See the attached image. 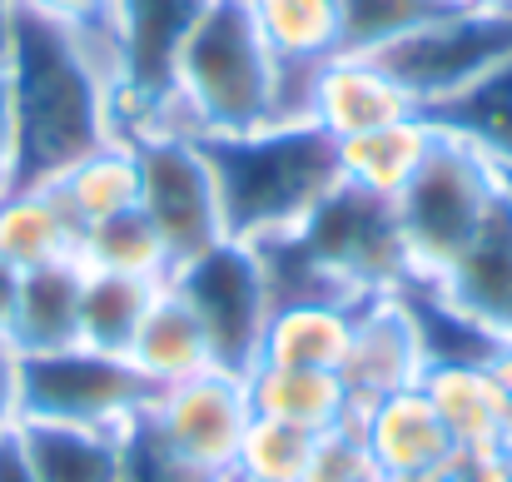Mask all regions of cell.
<instances>
[{"label":"cell","mask_w":512,"mask_h":482,"mask_svg":"<svg viewBox=\"0 0 512 482\" xmlns=\"http://www.w3.org/2000/svg\"><path fill=\"white\" fill-rule=\"evenodd\" d=\"M503 458H512V393H503V413H498V443H493Z\"/></svg>","instance_id":"obj_37"},{"label":"cell","mask_w":512,"mask_h":482,"mask_svg":"<svg viewBox=\"0 0 512 482\" xmlns=\"http://www.w3.org/2000/svg\"><path fill=\"white\" fill-rule=\"evenodd\" d=\"M10 30H15V0H0V65H5V50H10Z\"/></svg>","instance_id":"obj_38"},{"label":"cell","mask_w":512,"mask_h":482,"mask_svg":"<svg viewBox=\"0 0 512 482\" xmlns=\"http://www.w3.org/2000/svg\"><path fill=\"white\" fill-rule=\"evenodd\" d=\"M428 284L458 314H468L473 323L512 338V199H508V189L493 204V214L483 219V229L468 239V249L438 279H428Z\"/></svg>","instance_id":"obj_13"},{"label":"cell","mask_w":512,"mask_h":482,"mask_svg":"<svg viewBox=\"0 0 512 482\" xmlns=\"http://www.w3.org/2000/svg\"><path fill=\"white\" fill-rule=\"evenodd\" d=\"M80 224L50 184H5L0 189V254L25 274L60 259H75Z\"/></svg>","instance_id":"obj_18"},{"label":"cell","mask_w":512,"mask_h":482,"mask_svg":"<svg viewBox=\"0 0 512 482\" xmlns=\"http://www.w3.org/2000/svg\"><path fill=\"white\" fill-rule=\"evenodd\" d=\"M428 368V353H423V338H418V323L408 314L403 294H373V299H358L353 309V333H348V353L339 363V378L348 388V403L353 413L388 398V393H403V388H418Z\"/></svg>","instance_id":"obj_11"},{"label":"cell","mask_w":512,"mask_h":482,"mask_svg":"<svg viewBox=\"0 0 512 482\" xmlns=\"http://www.w3.org/2000/svg\"><path fill=\"white\" fill-rule=\"evenodd\" d=\"M199 145L219 184L224 229L239 244H264L304 229V219L339 189V150L309 120L209 135Z\"/></svg>","instance_id":"obj_2"},{"label":"cell","mask_w":512,"mask_h":482,"mask_svg":"<svg viewBox=\"0 0 512 482\" xmlns=\"http://www.w3.org/2000/svg\"><path fill=\"white\" fill-rule=\"evenodd\" d=\"M358 304H284L269 314L259 363H284V368H329L339 373L353 333Z\"/></svg>","instance_id":"obj_23"},{"label":"cell","mask_w":512,"mask_h":482,"mask_svg":"<svg viewBox=\"0 0 512 482\" xmlns=\"http://www.w3.org/2000/svg\"><path fill=\"white\" fill-rule=\"evenodd\" d=\"M438 5H468V0H438Z\"/></svg>","instance_id":"obj_42"},{"label":"cell","mask_w":512,"mask_h":482,"mask_svg":"<svg viewBox=\"0 0 512 482\" xmlns=\"http://www.w3.org/2000/svg\"><path fill=\"white\" fill-rule=\"evenodd\" d=\"M368 482H383V478H368Z\"/></svg>","instance_id":"obj_43"},{"label":"cell","mask_w":512,"mask_h":482,"mask_svg":"<svg viewBox=\"0 0 512 482\" xmlns=\"http://www.w3.org/2000/svg\"><path fill=\"white\" fill-rule=\"evenodd\" d=\"M125 358L150 388H170V383H184V378L214 368L204 328L170 284H160V294H155V304H150V314H145Z\"/></svg>","instance_id":"obj_19"},{"label":"cell","mask_w":512,"mask_h":482,"mask_svg":"<svg viewBox=\"0 0 512 482\" xmlns=\"http://www.w3.org/2000/svg\"><path fill=\"white\" fill-rule=\"evenodd\" d=\"M418 388L433 403L438 423L448 428L453 448H493L498 443L503 388L483 363H428Z\"/></svg>","instance_id":"obj_21"},{"label":"cell","mask_w":512,"mask_h":482,"mask_svg":"<svg viewBox=\"0 0 512 482\" xmlns=\"http://www.w3.org/2000/svg\"><path fill=\"white\" fill-rule=\"evenodd\" d=\"M433 135H438V125L428 115H408L398 125L334 140V150H339V179L353 184V189H363V194L398 199L403 184L418 174L423 155L433 150Z\"/></svg>","instance_id":"obj_20"},{"label":"cell","mask_w":512,"mask_h":482,"mask_svg":"<svg viewBox=\"0 0 512 482\" xmlns=\"http://www.w3.org/2000/svg\"><path fill=\"white\" fill-rule=\"evenodd\" d=\"M45 184L60 194V204L70 209L80 234L100 219L140 209V164H135V150L125 140H110V145L90 150L85 160H75L65 174H55Z\"/></svg>","instance_id":"obj_22"},{"label":"cell","mask_w":512,"mask_h":482,"mask_svg":"<svg viewBox=\"0 0 512 482\" xmlns=\"http://www.w3.org/2000/svg\"><path fill=\"white\" fill-rule=\"evenodd\" d=\"M314 259L339 279L353 299H373V294H398L403 284H413V264L398 234V214L393 199L363 194L353 184L339 189L304 219V229H294Z\"/></svg>","instance_id":"obj_9"},{"label":"cell","mask_w":512,"mask_h":482,"mask_svg":"<svg viewBox=\"0 0 512 482\" xmlns=\"http://www.w3.org/2000/svg\"><path fill=\"white\" fill-rule=\"evenodd\" d=\"M160 284L155 279H130V274H90L85 269V289H80V343L95 353H115L125 358L140 323L150 314Z\"/></svg>","instance_id":"obj_24"},{"label":"cell","mask_w":512,"mask_h":482,"mask_svg":"<svg viewBox=\"0 0 512 482\" xmlns=\"http://www.w3.org/2000/svg\"><path fill=\"white\" fill-rule=\"evenodd\" d=\"M453 5L438 0H339V40L343 55H383L388 45L408 40L428 20Z\"/></svg>","instance_id":"obj_27"},{"label":"cell","mask_w":512,"mask_h":482,"mask_svg":"<svg viewBox=\"0 0 512 482\" xmlns=\"http://www.w3.org/2000/svg\"><path fill=\"white\" fill-rule=\"evenodd\" d=\"M408 115H423V110L373 55H334L314 80L309 125H319L329 140L368 135V130L398 125Z\"/></svg>","instance_id":"obj_12"},{"label":"cell","mask_w":512,"mask_h":482,"mask_svg":"<svg viewBox=\"0 0 512 482\" xmlns=\"http://www.w3.org/2000/svg\"><path fill=\"white\" fill-rule=\"evenodd\" d=\"M125 145L135 150V164H140V214L155 224L170 254V274L229 239L219 184H214L199 135L160 130V135H140Z\"/></svg>","instance_id":"obj_5"},{"label":"cell","mask_w":512,"mask_h":482,"mask_svg":"<svg viewBox=\"0 0 512 482\" xmlns=\"http://www.w3.org/2000/svg\"><path fill=\"white\" fill-rule=\"evenodd\" d=\"M20 428V358L10 343H0V438Z\"/></svg>","instance_id":"obj_33"},{"label":"cell","mask_w":512,"mask_h":482,"mask_svg":"<svg viewBox=\"0 0 512 482\" xmlns=\"http://www.w3.org/2000/svg\"><path fill=\"white\" fill-rule=\"evenodd\" d=\"M428 120L453 130V135H463L468 145H478L483 155H493L508 169L512 164V60H503L498 70H488L478 85H468L448 105L428 110Z\"/></svg>","instance_id":"obj_26"},{"label":"cell","mask_w":512,"mask_h":482,"mask_svg":"<svg viewBox=\"0 0 512 482\" xmlns=\"http://www.w3.org/2000/svg\"><path fill=\"white\" fill-rule=\"evenodd\" d=\"M15 184V100H10V75L0 65V189Z\"/></svg>","instance_id":"obj_34"},{"label":"cell","mask_w":512,"mask_h":482,"mask_svg":"<svg viewBox=\"0 0 512 482\" xmlns=\"http://www.w3.org/2000/svg\"><path fill=\"white\" fill-rule=\"evenodd\" d=\"M468 5H483V10H508V15H512V0H468Z\"/></svg>","instance_id":"obj_40"},{"label":"cell","mask_w":512,"mask_h":482,"mask_svg":"<svg viewBox=\"0 0 512 482\" xmlns=\"http://www.w3.org/2000/svg\"><path fill=\"white\" fill-rule=\"evenodd\" d=\"M5 75L15 100V184H45L115 140V75L80 35L15 10Z\"/></svg>","instance_id":"obj_1"},{"label":"cell","mask_w":512,"mask_h":482,"mask_svg":"<svg viewBox=\"0 0 512 482\" xmlns=\"http://www.w3.org/2000/svg\"><path fill=\"white\" fill-rule=\"evenodd\" d=\"M254 418H274L304 433H324L353 418L348 388L329 368H284V363H254L244 373Z\"/></svg>","instance_id":"obj_16"},{"label":"cell","mask_w":512,"mask_h":482,"mask_svg":"<svg viewBox=\"0 0 512 482\" xmlns=\"http://www.w3.org/2000/svg\"><path fill=\"white\" fill-rule=\"evenodd\" d=\"M498 199H503V164L438 125L433 150L423 155L418 174L393 199L413 274L438 279L468 249V239L483 229Z\"/></svg>","instance_id":"obj_4"},{"label":"cell","mask_w":512,"mask_h":482,"mask_svg":"<svg viewBox=\"0 0 512 482\" xmlns=\"http://www.w3.org/2000/svg\"><path fill=\"white\" fill-rule=\"evenodd\" d=\"M373 60L428 115V110L448 105L453 95H463L468 85H478L503 60H512V15L483 10V5H453Z\"/></svg>","instance_id":"obj_6"},{"label":"cell","mask_w":512,"mask_h":482,"mask_svg":"<svg viewBox=\"0 0 512 482\" xmlns=\"http://www.w3.org/2000/svg\"><path fill=\"white\" fill-rule=\"evenodd\" d=\"M20 269L0 254V343L10 338V323H15V299H20Z\"/></svg>","instance_id":"obj_35"},{"label":"cell","mask_w":512,"mask_h":482,"mask_svg":"<svg viewBox=\"0 0 512 482\" xmlns=\"http://www.w3.org/2000/svg\"><path fill=\"white\" fill-rule=\"evenodd\" d=\"M75 259L90 274H130V279H155V284L170 279V254L140 209L90 224L75 244Z\"/></svg>","instance_id":"obj_25"},{"label":"cell","mask_w":512,"mask_h":482,"mask_svg":"<svg viewBox=\"0 0 512 482\" xmlns=\"http://www.w3.org/2000/svg\"><path fill=\"white\" fill-rule=\"evenodd\" d=\"M358 433L368 443V458L378 468V478H413V473H438L448 468V458L458 453L448 428L438 423L433 403L423 398V388H403L388 393L368 408L353 413Z\"/></svg>","instance_id":"obj_14"},{"label":"cell","mask_w":512,"mask_h":482,"mask_svg":"<svg viewBox=\"0 0 512 482\" xmlns=\"http://www.w3.org/2000/svg\"><path fill=\"white\" fill-rule=\"evenodd\" d=\"M443 482H512V458L498 448H458L443 468Z\"/></svg>","instance_id":"obj_32"},{"label":"cell","mask_w":512,"mask_h":482,"mask_svg":"<svg viewBox=\"0 0 512 482\" xmlns=\"http://www.w3.org/2000/svg\"><path fill=\"white\" fill-rule=\"evenodd\" d=\"M150 398L155 388L130 368V358L95 353L85 343L20 358V418L75 423V428H125L145 413Z\"/></svg>","instance_id":"obj_8"},{"label":"cell","mask_w":512,"mask_h":482,"mask_svg":"<svg viewBox=\"0 0 512 482\" xmlns=\"http://www.w3.org/2000/svg\"><path fill=\"white\" fill-rule=\"evenodd\" d=\"M309 448H314V433L289 428V423H274V418H254V423L244 428V443H239V453H234L229 478H239V482H304Z\"/></svg>","instance_id":"obj_28"},{"label":"cell","mask_w":512,"mask_h":482,"mask_svg":"<svg viewBox=\"0 0 512 482\" xmlns=\"http://www.w3.org/2000/svg\"><path fill=\"white\" fill-rule=\"evenodd\" d=\"M125 482H224L209 478L199 468H189L184 458H174L170 448L155 438V428L145 423V413L135 423H125Z\"/></svg>","instance_id":"obj_31"},{"label":"cell","mask_w":512,"mask_h":482,"mask_svg":"<svg viewBox=\"0 0 512 482\" xmlns=\"http://www.w3.org/2000/svg\"><path fill=\"white\" fill-rule=\"evenodd\" d=\"M383 482H443V468L438 473H413V478H383Z\"/></svg>","instance_id":"obj_39"},{"label":"cell","mask_w":512,"mask_h":482,"mask_svg":"<svg viewBox=\"0 0 512 482\" xmlns=\"http://www.w3.org/2000/svg\"><path fill=\"white\" fill-rule=\"evenodd\" d=\"M503 189H508V199H512V164L503 169Z\"/></svg>","instance_id":"obj_41"},{"label":"cell","mask_w":512,"mask_h":482,"mask_svg":"<svg viewBox=\"0 0 512 482\" xmlns=\"http://www.w3.org/2000/svg\"><path fill=\"white\" fill-rule=\"evenodd\" d=\"M145 423L155 428V438L174 458H184L189 468H199L209 478H224L234 468L244 428L254 423L244 373L204 368L184 383L155 388V398L145 403Z\"/></svg>","instance_id":"obj_10"},{"label":"cell","mask_w":512,"mask_h":482,"mask_svg":"<svg viewBox=\"0 0 512 482\" xmlns=\"http://www.w3.org/2000/svg\"><path fill=\"white\" fill-rule=\"evenodd\" d=\"M174 105L199 140L274 125V55L249 0H204L174 55Z\"/></svg>","instance_id":"obj_3"},{"label":"cell","mask_w":512,"mask_h":482,"mask_svg":"<svg viewBox=\"0 0 512 482\" xmlns=\"http://www.w3.org/2000/svg\"><path fill=\"white\" fill-rule=\"evenodd\" d=\"M368 478H378V468H373V458H368V443H363V433H358V418L314 433L304 482H368Z\"/></svg>","instance_id":"obj_30"},{"label":"cell","mask_w":512,"mask_h":482,"mask_svg":"<svg viewBox=\"0 0 512 482\" xmlns=\"http://www.w3.org/2000/svg\"><path fill=\"white\" fill-rule=\"evenodd\" d=\"M15 10L35 15V20H50L70 35H80L100 60L105 70L120 80V50H115V0H15Z\"/></svg>","instance_id":"obj_29"},{"label":"cell","mask_w":512,"mask_h":482,"mask_svg":"<svg viewBox=\"0 0 512 482\" xmlns=\"http://www.w3.org/2000/svg\"><path fill=\"white\" fill-rule=\"evenodd\" d=\"M80 289L85 269L80 259H60L45 269H25L20 299H15V323H10V348L20 358L30 353H55L80 343Z\"/></svg>","instance_id":"obj_17"},{"label":"cell","mask_w":512,"mask_h":482,"mask_svg":"<svg viewBox=\"0 0 512 482\" xmlns=\"http://www.w3.org/2000/svg\"><path fill=\"white\" fill-rule=\"evenodd\" d=\"M35 482H125V428H75L20 418L15 428Z\"/></svg>","instance_id":"obj_15"},{"label":"cell","mask_w":512,"mask_h":482,"mask_svg":"<svg viewBox=\"0 0 512 482\" xmlns=\"http://www.w3.org/2000/svg\"><path fill=\"white\" fill-rule=\"evenodd\" d=\"M0 482H35L30 458H25V448H20V438H15V433H10V438H0Z\"/></svg>","instance_id":"obj_36"},{"label":"cell","mask_w":512,"mask_h":482,"mask_svg":"<svg viewBox=\"0 0 512 482\" xmlns=\"http://www.w3.org/2000/svg\"><path fill=\"white\" fill-rule=\"evenodd\" d=\"M165 284L194 309V319L209 338L214 368L249 373L259 363L274 299H269V279H264V264H259L254 244L224 239L209 254L179 264Z\"/></svg>","instance_id":"obj_7"}]
</instances>
